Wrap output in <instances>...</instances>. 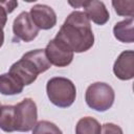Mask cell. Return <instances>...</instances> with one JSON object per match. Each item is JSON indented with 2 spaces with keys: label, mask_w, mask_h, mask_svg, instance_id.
Returning a JSON list of instances; mask_svg holds the SVG:
<instances>
[{
  "label": "cell",
  "mask_w": 134,
  "mask_h": 134,
  "mask_svg": "<svg viewBox=\"0 0 134 134\" xmlns=\"http://www.w3.org/2000/svg\"><path fill=\"white\" fill-rule=\"evenodd\" d=\"M55 39L63 42L73 52H85L94 44V35L90 20L84 12L73 10L68 15Z\"/></svg>",
  "instance_id": "obj_1"
},
{
  "label": "cell",
  "mask_w": 134,
  "mask_h": 134,
  "mask_svg": "<svg viewBox=\"0 0 134 134\" xmlns=\"http://www.w3.org/2000/svg\"><path fill=\"white\" fill-rule=\"evenodd\" d=\"M47 96L54 106L59 108L70 107L76 97L75 85L67 77L54 76L48 80L46 84Z\"/></svg>",
  "instance_id": "obj_2"
},
{
  "label": "cell",
  "mask_w": 134,
  "mask_h": 134,
  "mask_svg": "<svg viewBox=\"0 0 134 134\" xmlns=\"http://www.w3.org/2000/svg\"><path fill=\"white\" fill-rule=\"evenodd\" d=\"M115 99V93L113 88L103 82H95L88 86L85 93V100L87 105L98 112H105L109 110Z\"/></svg>",
  "instance_id": "obj_3"
},
{
  "label": "cell",
  "mask_w": 134,
  "mask_h": 134,
  "mask_svg": "<svg viewBox=\"0 0 134 134\" xmlns=\"http://www.w3.org/2000/svg\"><path fill=\"white\" fill-rule=\"evenodd\" d=\"M16 131L28 132L34 129L38 119L37 105L34 99L26 97L15 106Z\"/></svg>",
  "instance_id": "obj_4"
},
{
  "label": "cell",
  "mask_w": 134,
  "mask_h": 134,
  "mask_svg": "<svg viewBox=\"0 0 134 134\" xmlns=\"http://www.w3.org/2000/svg\"><path fill=\"white\" fill-rule=\"evenodd\" d=\"M44 50L49 63L57 67H66L73 60V51L55 38L48 42Z\"/></svg>",
  "instance_id": "obj_5"
},
{
  "label": "cell",
  "mask_w": 134,
  "mask_h": 134,
  "mask_svg": "<svg viewBox=\"0 0 134 134\" xmlns=\"http://www.w3.org/2000/svg\"><path fill=\"white\" fill-rule=\"evenodd\" d=\"M8 73L14 75L23 86H27L32 84L41 72L31 60L22 55L19 61L10 66Z\"/></svg>",
  "instance_id": "obj_6"
},
{
  "label": "cell",
  "mask_w": 134,
  "mask_h": 134,
  "mask_svg": "<svg viewBox=\"0 0 134 134\" xmlns=\"http://www.w3.org/2000/svg\"><path fill=\"white\" fill-rule=\"evenodd\" d=\"M39 28L35 25L32 22L29 13L22 12L20 13L14 20L13 23V31L15 37L18 39L24 41V42H30L39 34Z\"/></svg>",
  "instance_id": "obj_7"
},
{
  "label": "cell",
  "mask_w": 134,
  "mask_h": 134,
  "mask_svg": "<svg viewBox=\"0 0 134 134\" xmlns=\"http://www.w3.org/2000/svg\"><path fill=\"white\" fill-rule=\"evenodd\" d=\"M30 18L39 29H50L57 24L55 12L46 4H36L30 8Z\"/></svg>",
  "instance_id": "obj_8"
},
{
  "label": "cell",
  "mask_w": 134,
  "mask_h": 134,
  "mask_svg": "<svg viewBox=\"0 0 134 134\" xmlns=\"http://www.w3.org/2000/svg\"><path fill=\"white\" fill-rule=\"evenodd\" d=\"M113 73L121 81H129L134 77V51H122L114 62Z\"/></svg>",
  "instance_id": "obj_9"
},
{
  "label": "cell",
  "mask_w": 134,
  "mask_h": 134,
  "mask_svg": "<svg viewBox=\"0 0 134 134\" xmlns=\"http://www.w3.org/2000/svg\"><path fill=\"white\" fill-rule=\"evenodd\" d=\"M84 7V13L90 21L97 25L106 24L110 19V14L104 2L97 0H89L81 3Z\"/></svg>",
  "instance_id": "obj_10"
},
{
  "label": "cell",
  "mask_w": 134,
  "mask_h": 134,
  "mask_svg": "<svg viewBox=\"0 0 134 134\" xmlns=\"http://www.w3.org/2000/svg\"><path fill=\"white\" fill-rule=\"evenodd\" d=\"M134 19L128 18L126 20L117 22L113 27V35L115 39L122 43H133L134 34H133Z\"/></svg>",
  "instance_id": "obj_11"
},
{
  "label": "cell",
  "mask_w": 134,
  "mask_h": 134,
  "mask_svg": "<svg viewBox=\"0 0 134 134\" xmlns=\"http://www.w3.org/2000/svg\"><path fill=\"white\" fill-rule=\"evenodd\" d=\"M23 85L10 73L0 74V93L3 95H15L23 91Z\"/></svg>",
  "instance_id": "obj_12"
},
{
  "label": "cell",
  "mask_w": 134,
  "mask_h": 134,
  "mask_svg": "<svg viewBox=\"0 0 134 134\" xmlns=\"http://www.w3.org/2000/svg\"><path fill=\"white\" fill-rule=\"evenodd\" d=\"M0 129L7 133L16 131L15 106L5 105L0 107Z\"/></svg>",
  "instance_id": "obj_13"
},
{
  "label": "cell",
  "mask_w": 134,
  "mask_h": 134,
  "mask_svg": "<svg viewBox=\"0 0 134 134\" xmlns=\"http://www.w3.org/2000/svg\"><path fill=\"white\" fill-rule=\"evenodd\" d=\"M102 126L93 117H82L75 126V134H100Z\"/></svg>",
  "instance_id": "obj_14"
},
{
  "label": "cell",
  "mask_w": 134,
  "mask_h": 134,
  "mask_svg": "<svg viewBox=\"0 0 134 134\" xmlns=\"http://www.w3.org/2000/svg\"><path fill=\"white\" fill-rule=\"evenodd\" d=\"M24 57L28 58L29 60H31L35 65L39 68L40 72L43 73L46 70H48L51 66V64L49 63L46 54H45V50L44 49H35V50H30L26 53L23 54Z\"/></svg>",
  "instance_id": "obj_15"
},
{
  "label": "cell",
  "mask_w": 134,
  "mask_h": 134,
  "mask_svg": "<svg viewBox=\"0 0 134 134\" xmlns=\"http://www.w3.org/2000/svg\"><path fill=\"white\" fill-rule=\"evenodd\" d=\"M32 134H63V133L55 124L48 120H40L35 125L32 129Z\"/></svg>",
  "instance_id": "obj_16"
},
{
  "label": "cell",
  "mask_w": 134,
  "mask_h": 134,
  "mask_svg": "<svg viewBox=\"0 0 134 134\" xmlns=\"http://www.w3.org/2000/svg\"><path fill=\"white\" fill-rule=\"evenodd\" d=\"M112 5L114 7L115 13L118 16L133 18V16H134V1L133 0L112 1Z\"/></svg>",
  "instance_id": "obj_17"
},
{
  "label": "cell",
  "mask_w": 134,
  "mask_h": 134,
  "mask_svg": "<svg viewBox=\"0 0 134 134\" xmlns=\"http://www.w3.org/2000/svg\"><path fill=\"white\" fill-rule=\"evenodd\" d=\"M18 6V1H0V29H3L6 21L7 15L14 12Z\"/></svg>",
  "instance_id": "obj_18"
},
{
  "label": "cell",
  "mask_w": 134,
  "mask_h": 134,
  "mask_svg": "<svg viewBox=\"0 0 134 134\" xmlns=\"http://www.w3.org/2000/svg\"><path fill=\"white\" fill-rule=\"evenodd\" d=\"M100 134H124V132L119 126L112 122H107L103 125Z\"/></svg>",
  "instance_id": "obj_19"
},
{
  "label": "cell",
  "mask_w": 134,
  "mask_h": 134,
  "mask_svg": "<svg viewBox=\"0 0 134 134\" xmlns=\"http://www.w3.org/2000/svg\"><path fill=\"white\" fill-rule=\"evenodd\" d=\"M3 42H4V32L3 29H0V47L3 45Z\"/></svg>",
  "instance_id": "obj_20"
},
{
  "label": "cell",
  "mask_w": 134,
  "mask_h": 134,
  "mask_svg": "<svg viewBox=\"0 0 134 134\" xmlns=\"http://www.w3.org/2000/svg\"><path fill=\"white\" fill-rule=\"evenodd\" d=\"M0 107H1V105H0Z\"/></svg>",
  "instance_id": "obj_21"
}]
</instances>
